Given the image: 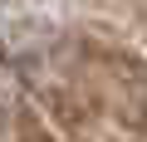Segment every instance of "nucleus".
Here are the masks:
<instances>
[{
  "mask_svg": "<svg viewBox=\"0 0 147 142\" xmlns=\"http://www.w3.org/2000/svg\"><path fill=\"white\" fill-rule=\"evenodd\" d=\"M20 98H25V93H20V74H15L5 59H0V132L15 122V113H20Z\"/></svg>",
  "mask_w": 147,
  "mask_h": 142,
  "instance_id": "nucleus-1",
  "label": "nucleus"
}]
</instances>
